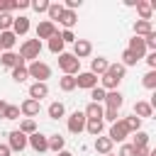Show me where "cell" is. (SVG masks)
<instances>
[{
  "mask_svg": "<svg viewBox=\"0 0 156 156\" xmlns=\"http://www.w3.org/2000/svg\"><path fill=\"white\" fill-rule=\"evenodd\" d=\"M136 12L141 15V20H146V22H149V20H151V12H154V5L141 0V2H136Z\"/></svg>",
  "mask_w": 156,
  "mask_h": 156,
  "instance_id": "cell-24",
  "label": "cell"
},
{
  "mask_svg": "<svg viewBox=\"0 0 156 156\" xmlns=\"http://www.w3.org/2000/svg\"><path fill=\"white\" fill-rule=\"evenodd\" d=\"M2 119H20V107L7 105V107H5V117H2Z\"/></svg>",
  "mask_w": 156,
  "mask_h": 156,
  "instance_id": "cell-37",
  "label": "cell"
},
{
  "mask_svg": "<svg viewBox=\"0 0 156 156\" xmlns=\"http://www.w3.org/2000/svg\"><path fill=\"white\" fill-rule=\"evenodd\" d=\"M0 156H10V146H5V144H0Z\"/></svg>",
  "mask_w": 156,
  "mask_h": 156,
  "instance_id": "cell-51",
  "label": "cell"
},
{
  "mask_svg": "<svg viewBox=\"0 0 156 156\" xmlns=\"http://www.w3.org/2000/svg\"><path fill=\"white\" fill-rule=\"evenodd\" d=\"M20 132H22V134H34V132H37V124H34V119H24V122L20 124Z\"/></svg>",
  "mask_w": 156,
  "mask_h": 156,
  "instance_id": "cell-34",
  "label": "cell"
},
{
  "mask_svg": "<svg viewBox=\"0 0 156 156\" xmlns=\"http://www.w3.org/2000/svg\"><path fill=\"white\" fill-rule=\"evenodd\" d=\"M27 146V134H22L20 129L10 132V151H22Z\"/></svg>",
  "mask_w": 156,
  "mask_h": 156,
  "instance_id": "cell-9",
  "label": "cell"
},
{
  "mask_svg": "<svg viewBox=\"0 0 156 156\" xmlns=\"http://www.w3.org/2000/svg\"><path fill=\"white\" fill-rule=\"evenodd\" d=\"M124 78V66L122 63H110V68L102 73V90H115L119 85V80Z\"/></svg>",
  "mask_w": 156,
  "mask_h": 156,
  "instance_id": "cell-1",
  "label": "cell"
},
{
  "mask_svg": "<svg viewBox=\"0 0 156 156\" xmlns=\"http://www.w3.org/2000/svg\"><path fill=\"white\" fill-rule=\"evenodd\" d=\"M12 22H15V17H12L10 12H2V15H0V32H10Z\"/></svg>",
  "mask_w": 156,
  "mask_h": 156,
  "instance_id": "cell-31",
  "label": "cell"
},
{
  "mask_svg": "<svg viewBox=\"0 0 156 156\" xmlns=\"http://www.w3.org/2000/svg\"><path fill=\"white\" fill-rule=\"evenodd\" d=\"M127 51H132L134 56H136V61L146 54V46H144V39H139V37H134V39H129V49Z\"/></svg>",
  "mask_w": 156,
  "mask_h": 156,
  "instance_id": "cell-16",
  "label": "cell"
},
{
  "mask_svg": "<svg viewBox=\"0 0 156 156\" xmlns=\"http://www.w3.org/2000/svg\"><path fill=\"white\" fill-rule=\"evenodd\" d=\"M27 73H29L32 78H37V83H44V80L51 76V68H49L44 61H32V66L27 68Z\"/></svg>",
  "mask_w": 156,
  "mask_h": 156,
  "instance_id": "cell-4",
  "label": "cell"
},
{
  "mask_svg": "<svg viewBox=\"0 0 156 156\" xmlns=\"http://www.w3.org/2000/svg\"><path fill=\"white\" fill-rule=\"evenodd\" d=\"M29 5H32L37 12H46V10H49V0H34V2H29Z\"/></svg>",
  "mask_w": 156,
  "mask_h": 156,
  "instance_id": "cell-40",
  "label": "cell"
},
{
  "mask_svg": "<svg viewBox=\"0 0 156 156\" xmlns=\"http://www.w3.org/2000/svg\"><path fill=\"white\" fill-rule=\"evenodd\" d=\"M149 32H154V27H151V22H146V20H139L136 24H134V37H146Z\"/></svg>",
  "mask_w": 156,
  "mask_h": 156,
  "instance_id": "cell-20",
  "label": "cell"
},
{
  "mask_svg": "<svg viewBox=\"0 0 156 156\" xmlns=\"http://www.w3.org/2000/svg\"><path fill=\"white\" fill-rule=\"evenodd\" d=\"M144 88H149V90L156 88V71H149V73L144 76Z\"/></svg>",
  "mask_w": 156,
  "mask_h": 156,
  "instance_id": "cell-36",
  "label": "cell"
},
{
  "mask_svg": "<svg viewBox=\"0 0 156 156\" xmlns=\"http://www.w3.org/2000/svg\"><path fill=\"white\" fill-rule=\"evenodd\" d=\"M151 112H154V107L149 105V102H144V100H139L136 105H134V117H151Z\"/></svg>",
  "mask_w": 156,
  "mask_h": 156,
  "instance_id": "cell-19",
  "label": "cell"
},
{
  "mask_svg": "<svg viewBox=\"0 0 156 156\" xmlns=\"http://www.w3.org/2000/svg\"><path fill=\"white\" fill-rule=\"evenodd\" d=\"M58 32H56V24L54 22H49V20H44V22H39V27H37V39L41 41V39H51V37H56Z\"/></svg>",
  "mask_w": 156,
  "mask_h": 156,
  "instance_id": "cell-8",
  "label": "cell"
},
{
  "mask_svg": "<svg viewBox=\"0 0 156 156\" xmlns=\"http://www.w3.org/2000/svg\"><path fill=\"white\" fill-rule=\"evenodd\" d=\"M46 95H49L46 83H34V85L29 88V98H32V100H37V102H39L41 98H46Z\"/></svg>",
  "mask_w": 156,
  "mask_h": 156,
  "instance_id": "cell-17",
  "label": "cell"
},
{
  "mask_svg": "<svg viewBox=\"0 0 156 156\" xmlns=\"http://www.w3.org/2000/svg\"><path fill=\"white\" fill-rule=\"evenodd\" d=\"M58 85H61V90H66V93H71V90L76 88V78H73V76H63V78L58 80Z\"/></svg>",
  "mask_w": 156,
  "mask_h": 156,
  "instance_id": "cell-33",
  "label": "cell"
},
{
  "mask_svg": "<svg viewBox=\"0 0 156 156\" xmlns=\"http://www.w3.org/2000/svg\"><path fill=\"white\" fill-rule=\"evenodd\" d=\"M58 66H61V71H63L66 76H73V73H78L80 61H78L73 54H58Z\"/></svg>",
  "mask_w": 156,
  "mask_h": 156,
  "instance_id": "cell-3",
  "label": "cell"
},
{
  "mask_svg": "<svg viewBox=\"0 0 156 156\" xmlns=\"http://www.w3.org/2000/svg\"><path fill=\"white\" fill-rule=\"evenodd\" d=\"M95 151H100L102 156L110 154V151H112V141H110L107 136H95Z\"/></svg>",
  "mask_w": 156,
  "mask_h": 156,
  "instance_id": "cell-22",
  "label": "cell"
},
{
  "mask_svg": "<svg viewBox=\"0 0 156 156\" xmlns=\"http://www.w3.org/2000/svg\"><path fill=\"white\" fill-rule=\"evenodd\" d=\"M149 156H156V154H154V151H151V154H149Z\"/></svg>",
  "mask_w": 156,
  "mask_h": 156,
  "instance_id": "cell-54",
  "label": "cell"
},
{
  "mask_svg": "<svg viewBox=\"0 0 156 156\" xmlns=\"http://www.w3.org/2000/svg\"><path fill=\"white\" fill-rule=\"evenodd\" d=\"M24 10V7H29V0H15V10Z\"/></svg>",
  "mask_w": 156,
  "mask_h": 156,
  "instance_id": "cell-49",
  "label": "cell"
},
{
  "mask_svg": "<svg viewBox=\"0 0 156 156\" xmlns=\"http://www.w3.org/2000/svg\"><path fill=\"white\" fill-rule=\"evenodd\" d=\"M134 63H136V56L132 51H124L122 54V66H134Z\"/></svg>",
  "mask_w": 156,
  "mask_h": 156,
  "instance_id": "cell-41",
  "label": "cell"
},
{
  "mask_svg": "<svg viewBox=\"0 0 156 156\" xmlns=\"http://www.w3.org/2000/svg\"><path fill=\"white\" fill-rule=\"evenodd\" d=\"M76 7H80V0H66V7L63 10H76Z\"/></svg>",
  "mask_w": 156,
  "mask_h": 156,
  "instance_id": "cell-48",
  "label": "cell"
},
{
  "mask_svg": "<svg viewBox=\"0 0 156 156\" xmlns=\"http://www.w3.org/2000/svg\"><path fill=\"white\" fill-rule=\"evenodd\" d=\"M12 78H15L17 83H24V80L29 78V73H27L24 66H15V68H12Z\"/></svg>",
  "mask_w": 156,
  "mask_h": 156,
  "instance_id": "cell-29",
  "label": "cell"
},
{
  "mask_svg": "<svg viewBox=\"0 0 156 156\" xmlns=\"http://www.w3.org/2000/svg\"><path fill=\"white\" fill-rule=\"evenodd\" d=\"M149 154H151L149 144H146V146H136V149H134V156H149Z\"/></svg>",
  "mask_w": 156,
  "mask_h": 156,
  "instance_id": "cell-44",
  "label": "cell"
},
{
  "mask_svg": "<svg viewBox=\"0 0 156 156\" xmlns=\"http://www.w3.org/2000/svg\"><path fill=\"white\" fill-rule=\"evenodd\" d=\"M27 144H29L37 154H41V151H46V149H49V139H46L44 134H39V132L29 134V136H27Z\"/></svg>",
  "mask_w": 156,
  "mask_h": 156,
  "instance_id": "cell-7",
  "label": "cell"
},
{
  "mask_svg": "<svg viewBox=\"0 0 156 156\" xmlns=\"http://www.w3.org/2000/svg\"><path fill=\"white\" fill-rule=\"evenodd\" d=\"M58 156H73L71 151H58Z\"/></svg>",
  "mask_w": 156,
  "mask_h": 156,
  "instance_id": "cell-53",
  "label": "cell"
},
{
  "mask_svg": "<svg viewBox=\"0 0 156 156\" xmlns=\"http://www.w3.org/2000/svg\"><path fill=\"white\" fill-rule=\"evenodd\" d=\"M127 134H129V129H127V124H124V119H122V122H112L107 139H110V141H124Z\"/></svg>",
  "mask_w": 156,
  "mask_h": 156,
  "instance_id": "cell-6",
  "label": "cell"
},
{
  "mask_svg": "<svg viewBox=\"0 0 156 156\" xmlns=\"http://www.w3.org/2000/svg\"><path fill=\"white\" fill-rule=\"evenodd\" d=\"M58 22H61L66 29H71V27L76 24V12H73V10H63L61 17H58Z\"/></svg>",
  "mask_w": 156,
  "mask_h": 156,
  "instance_id": "cell-25",
  "label": "cell"
},
{
  "mask_svg": "<svg viewBox=\"0 0 156 156\" xmlns=\"http://www.w3.org/2000/svg\"><path fill=\"white\" fill-rule=\"evenodd\" d=\"M90 98H93V102L100 105V102L105 100V90H102V88H93V90H90Z\"/></svg>",
  "mask_w": 156,
  "mask_h": 156,
  "instance_id": "cell-39",
  "label": "cell"
},
{
  "mask_svg": "<svg viewBox=\"0 0 156 156\" xmlns=\"http://www.w3.org/2000/svg\"><path fill=\"white\" fill-rule=\"evenodd\" d=\"M20 112H22V115H24L27 119H32L34 115H39V102H37V100H32V98H27V100L22 102Z\"/></svg>",
  "mask_w": 156,
  "mask_h": 156,
  "instance_id": "cell-12",
  "label": "cell"
},
{
  "mask_svg": "<svg viewBox=\"0 0 156 156\" xmlns=\"http://www.w3.org/2000/svg\"><path fill=\"white\" fill-rule=\"evenodd\" d=\"M49 51H51V54H63V41H61L58 34L49 39Z\"/></svg>",
  "mask_w": 156,
  "mask_h": 156,
  "instance_id": "cell-28",
  "label": "cell"
},
{
  "mask_svg": "<svg viewBox=\"0 0 156 156\" xmlns=\"http://www.w3.org/2000/svg\"><path fill=\"white\" fill-rule=\"evenodd\" d=\"M29 32V20L27 17H15V22H12V34L15 37H20V34H27Z\"/></svg>",
  "mask_w": 156,
  "mask_h": 156,
  "instance_id": "cell-15",
  "label": "cell"
},
{
  "mask_svg": "<svg viewBox=\"0 0 156 156\" xmlns=\"http://www.w3.org/2000/svg\"><path fill=\"white\" fill-rule=\"evenodd\" d=\"M41 51V41L39 39H27L22 46H20V58L27 61V58H37Z\"/></svg>",
  "mask_w": 156,
  "mask_h": 156,
  "instance_id": "cell-2",
  "label": "cell"
},
{
  "mask_svg": "<svg viewBox=\"0 0 156 156\" xmlns=\"http://www.w3.org/2000/svg\"><path fill=\"white\" fill-rule=\"evenodd\" d=\"M85 129H88V134L100 136V132H102V119H88V122H85Z\"/></svg>",
  "mask_w": 156,
  "mask_h": 156,
  "instance_id": "cell-26",
  "label": "cell"
},
{
  "mask_svg": "<svg viewBox=\"0 0 156 156\" xmlns=\"http://www.w3.org/2000/svg\"><path fill=\"white\" fill-rule=\"evenodd\" d=\"M119 156H134V146H132V144H124V146L119 149Z\"/></svg>",
  "mask_w": 156,
  "mask_h": 156,
  "instance_id": "cell-45",
  "label": "cell"
},
{
  "mask_svg": "<svg viewBox=\"0 0 156 156\" xmlns=\"http://www.w3.org/2000/svg\"><path fill=\"white\" fill-rule=\"evenodd\" d=\"M83 115H85V119H102V107H100L98 102H90Z\"/></svg>",
  "mask_w": 156,
  "mask_h": 156,
  "instance_id": "cell-21",
  "label": "cell"
},
{
  "mask_svg": "<svg viewBox=\"0 0 156 156\" xmlns=\"http://www.w3.org/2000/svg\"><path fill=\"white\" fill-rule=\"evenodd\" d=\"M15 41H17V37L12 34V32H0V49H12L15 46Z\"/></svg>",
  "mask_w": 156,
  "mask_h": 156,
  "instance_id": "cell-23",
  "label": "cell"
},
{
  "mask_svg": "<svg viewBox=\"0 0 156 156\" xmlns=\"http://www.w3.org/2000/svg\"><path fill=\"white\" fill-rule=\"evenodd\" d=\"M58 37H61V41H63V44H66V41H76V37H73V32H71V29H66V32H63V34H58Z\"/></svg>",
  "mask_w": 156,
  "mask_h": 156,
  "instance_id": "cell-46",
  "label": "cell"
},
{
  "mask_svg": "<svg viewBox=\"0 0 156 156\" xmlns=\"http://www.w3.org/2000/svg\"><path fill=\"white\" fill-rule=\"evenodd\" d=\"M107 68H110V63H107V58H102V56L93 58V63H90V73H93V76H98V73H105Z\"/></svg>",
  "mask_w": 156,
  "mask_h": 156,
  "instance_id": "cell-18",
  "label": "cell"
},
{
  "mask_svg": "<svg viewBox=\"0 0 156 156\" xmlns=\"http://www.w3.org/2000/svg\"><path fill=\"white\" fill-rule=\"evenodd\" d=\"M73 44H76V46H73V56H76L78 61H80L83 56H90V51H93V44H90V41H85V39H76Z\"/></svg>",
  "mask_w": 156,
  "mask_h": 156,
  "instance_id": "cell-11",
  "label": "cell"
},
{
  "mask_svg": "<svg viewBox=\"0 0 156 156\" xmlns=\"http://www.w3.org/2000/svg\"><path fill=\"white\" fill-rule=\"evenodd\" d=\"M46 12H49L51 20H58L61 12H63V5H58V2H49V10H46ZM51 20H49V22H51Z\"/></svg>",
  "mask_w": 156,
  "mask_h": 156,
  "instance_id": "cell-32",
  "label": "cell"
},
{
  "mask_svg": "<svg viewBox=\"0 0 156 156\" xmlns=\"http://www.w3.org/2000/svg\"><path fill=\"white\" fill-rule=\"evenodd\" d=\"M49 149H51V151H56V154H58V151H63V136H61V134H54V136L49 139Z\"/></svg>",
  "mask_w": 156,
  "mask_h": 156,
  "instance_id": "cell-30",
  "label": "cell"
},
{
  "mask_svg": "<svg viewBox=\"0 0 156 156\" xmlns=\"http://www.w3.org/2000/svg\"><path fill=\"white\" fill-rule=\"evenodd\" d=\"M76 88H88V90L98 88V76H93L90 71H88V73H78V78H76Z\"/></svg>",
  "mask_w": 156,
  "mask_h": 156,
  "instance_id": "cell-10",
  "label": "cell"
},
{
  "mask_svg": "<svg viewBox=\"0 0 156 156\" xmlns=\"http://www.w3.org/2000/svg\"><path fill=\"white\" fill-rule=\"evenodd\" d=\"M0 63H2V66H7V68H15V66H24V61H22L17 54H12V51H5V54H0Z\"/></svg>",
  "mask_w": 156,
  "mask_h": 156,
  "instance_id": "cell-13",
  "label": "cell"
},
{
  "mask_svg": "<svg viewBox=\"0 0 156 156\" xmlns=\"http://www.w3.org/2000/svg\"><path fill=\"white\" fill-rule=\"evenodd\" d=\"M146 63H149L151 71H154V68H156V54H149V56H146Z\"/></svg>",
  "mask_w": 156,
  "mask_h": 156,
  "instance_id": "cell-50",
  "label": "cell"
},
{
  "mask_svg": "<svg viewBox=\"0 0 156 156\" xmlns=\"http://www.w3.org/2000/svg\"><path fill=\"white\" fill-rule=\"evenodd\" d=\"M5 107H7V102H5V100H0V117H5Z\"/></svg>",
  "mask_w": 156,
  "mask_h": 156,
  "instance_id": "cell-52",
  "label": "cell"
},
{
  "mask_svg": "<svg viewBox=\"0 0 156 156\" xmlns=\"http://www.w3.org/2000/svg\"><path fill=\"white\" fill-rule=\"evenodd\" d=\"M85 122H88V119H85V115L76 110V112L68 117V132H71V134H80V132L85 129Z\"/></svg>",
  "mask_w": 156,
  "mask_h": 156,
  "instance_id": "cell-5",
  "label": "cell"
},
{
  "mask_svg": "<svg viewBox=\"0 0 156 156\" xmlns=\"http://www.w3.org/2000/svg\"><path fill=\"white\" fill-rule=\"evenodd\" d=\"M144 46H146V49H156V32H149V34H146Z\"/></svg>",
  "mask_w": 156,
  "mask_h": 156,
  "instance_id": "cell-42",
  "label": "cell"
},
{
  "mask_svg": "<svg viewBox=\"0 0 156 156\" xmlns=\"http://www.w3.org/2000/svg\"><path fill=\"white\" fill-rule=\"evenodd\" d=\"M146 144H149V134H146V132H136V134H134V144H132V146L136 149V146H146Z\"/></svg>",
  "mask_w": 156,
  "mask_h": 156,
  "instance_id": "cell-35",
  "label": "cell"
},
{
  "mask_svg": "<svg viewBox=\"0 0 156 156\" xmlns=\"http://www.w3.org/2000/svg\"><path fill=\"white\" fill-rule=\"evenodd\" d=\"M105 156H112V154H105Z\"/></svg>",
  "mask_w": 156,
  "mask_h": 156,
  "instance_id": "cell-55",
  "label": "cell"
},
{
  "mask_svg": "<svg viewBox=\"0 0 156 156\" xmlns=\"http://www.w3.org/2000/svg\"><path fill=\"white\" fill-rule=\"evenodd\" d=\"M124 124H127V129H129V132H139L141 119H139V117H127V119H124Z\"/></svg>",
  "mask_w": 156,
  "mask_h": 156,
  "instance_id": "cell-38",
  "label": "cell"
},
{
  "mask_svg": "<svg viewBox=\"0 0 156 156\" xmlns=\"http://www.w3.org/2000/svg\"><path fill=\"white\" fill-rule=\"evenodd\" d=\"M63 112H66L63 102H51V105H49V117H51V119H58V117H63Z\"/></svg>",
  "mask_w": 156,
  "mask_h": 156,
  "instance_id": "cell-27",
  "label": "cell"
},
{
  "mask_svg": "<svg viewBox=\"0 0 156 156\" xmlns=\"http://www.w3.org/2000/svg\"><path fill=\"white\" fill-rule=\"evenodd\" d=\"M102 119H107V122H117V110H102Z\"/></svg>",
  "mask_w": 156,
  "mask_h": 156,
  "instance_id": "cell-43",
  "label": "cell"
},
{
  "mask_svg": "<svg viewBox=\"0 0 156 156\" xmlns=\"http://www.w3.org/2000/svg\"><path fill=\"white\" fill-rule=\"evenodd\" d=\"M7 10H15V2H7V0H0V15L7 12Z\"/></svg>",
  "mask_w": 156,
  "mask_h": 156,
  "instance_id": "cell-47",
  "label": "cell"
},
{
  "mask_svg": "<svg viewBox=\"0 0 156 156\" xmlns=\"http://www.w3.org/2000/svg\"><path fill=\"white\" fill-rule=\"evenodd\" d=\"M105 102H107L110 110H119L124 100H122V93L119 90H110V93H105Z\"/></svg>",
  "mask_w": 156,
  "mask_h": 156,
  "instance_id": "cell-14",
  "label": "cell"
},
{
  "mask_svg": "<svg viewBox=\"0 0 156 156\" xmlns=\"http://www.w3.org/2000/svg\"><path fill=\"white\" fill-rule=\"evenodd\" d=\"M0 51H2V49H0Z\"/></svg>",
  "mask_w": 156,
  "mask_h": 156,
  "instance_id": "cell-56",
  "label": "cell"
}]
</instances>
